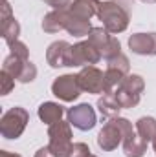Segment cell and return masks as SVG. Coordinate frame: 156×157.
Here are the masks:
<instances>
[{
	"label": "cell",
	"instance_id": "obj_1",
	"mask_svg": "<svg viewBox=\"0 0 156 157\" xmlns=\"http://www.w3.org/2000/svg\"><path fill=\"white\" fill-rule=\"evenodd\" d=\"M97 18L103 22V28L109 33H121L129 26V11L117 2H101L97 9Z\"/></svg>",
	"mask_w": 156,
	"mask_h": 157
},
{
	"label": "cell",
	"instance_id": "obj_2",
	"mask_svg": "<svg viewBox=\"0 0 156 157\" xmlns=\"http://www.w3.org/2000/svg\"><path fill=\"white\" fill-rule=\"evenodd\" d=\"M72 124L68 121H59L48 128V148L53 152L55 157H70L72 154Z\"/></svg>",
	"mask_w": 156,
	"mask_h": 157
},
{
	"label": "cell",
	"instance_id": "obj_3",
	"mask_svg": "<svg viewBox=\"0 0 156 157\" xmlns=\"http://www.w3.org/2000/svg\"><path fill=\"white\" fill-rule=\"evenodd\" d=\"M28 122H30V113L24 108L15 106L7 110L0 119V133L4 139H18L24 133Z\"/></svg>",
	"mask_w": 156,
	"mask_h": 157
},
{
	"label": "cell",
	"instance_id": "obj_4",
	"mask_svg": "<svg viewBox=\"0 0 156 157\" xmlns=\"http://www.w3.org/2000/svg\"><path fill=\"white\" fill-rule=\"evenodd\" d=\"M145 88V80L140 75H127L121 80V84L114 90L117 102L121 104V108H134L140 102L142 91Z\"/></svg>",
	"mask_w": 156,
	"mask_h": 157
},
{
	"label": "cell",
	"instance_id": "obj_5",
	"mask_svg": "<svg viewBox=\"0 0 156 157\" xmlns=\"http://www.w3.org/2000/svg\"><path fill=\"white\" fill-rule=\"evenodd\" d=\"M2 71L9 73L15 80L24 82V84L35 80V77H37V68H35V64L30 62V60H24V59H20V57H17V55H13V53H9V55L4 59Z\"/></svg>",
	"mask_w": 156,
	"mask_h": 157
},
{
	"label": "cell",
	"instance_id": "obj_6",
	"mask_svg": "<svg viewBox=\"0 0 156 157\" xmlns=\"http://www.w3.org/2000/svg\"><path fill=\"white\" fill-rule=\"evenodd\" d=\"M101 60V51L90 42L83 40L70 48V66H94Z\"/></svg>",
	"mask_w": 156,
	"mask_h": 157
},
{
	"label": "cell",
	"instance_id": "obj_7",
	"mask_svg": "<svg viewBox=\"0 0 156 157\" xmlns=\"http://www.w3.org/2000/svg\"><path fill=\"white\" fill-rule=\"evenodd\" d=\"M81 91L83 90L79 86L77 75H70V73L68 75H61V77L55 78L53 84H51V93L57 99L64 101V102H74L81 95Z\"/></svg>",
	"mask_w": 156,
	"mask_h": 157
},
{
	"label": "cell",
	"instance_id": "obj_8",
	"mask_svg": "<svg viewBox=\"0 0 156 157\" xmlns=\"http://www.w3.org/2000/svg\"><path fill=\"white\" fill-rule=\"evenodd\" d=\"M66 117H68V122H70L74 128L81 130V132L92 130V128L96 126V122H97V117H96L94 108H92L90 104H86V102L70 108V110L66 112Z\"/></svg>",
	"mask_w": 156,
	"mask_h": 157
},
{
	"label": "cell",
	"instance_id": "obj_9",
	"mask_svg": "<svg viewBox=\"0 0 156 157\" xmlns=\"http://www.w3.org/2000/svg\"><path fill=\"white\" fill-rule=\"evenodd\" d=\"M77 80L86 93H105V73L96 66H84L77 73Z\"/></svg>",
	"mask_w": 156,
	"mask_h": 157
},
{
	"label": "cell",
	"instance_id": "obj_10",
	"mask_svg": "<svg viewBox=\"0 0 156 157\" xmlns=\"http://www.w3.org/2000/svg\"><path fill=\"white\" fill-rule=\"evenodd\" d=\"M119 143H123V133H121L119 126L116 124V121L110 119V121L101 128V132H99V135H97V146H99L101 150H105V152H112V150L117 148Z\"/></svg>",
	"mask_w": 156,
	"mask_h": 157
},
{
	"label": "cell",
	"instance_id": "obj_11",
	"mask_svg": "<svg viewBox=\"0 0 156 157\" xmlns=\"http://www.w3.org/2000/svg\"><path fill=\"white\" fill-rule=\"evenodd\" d=\"M70 44L66 40H57L48 46L46 49V60L51 68H63L70 66Z\"/></svg>",
	"mask_w": 156,
	"mask_h": 157
},
{
	"label": "cell",
	"instance_id": "obj_12",
	"mask_svg": "<svg viewBox=\"0 0 156 157\" xmlns=\"http://www.w3.org/2000/svg\"><path fill=\"white\" fill-rule=\"evenodd\" d=\"M129 48L136 55H156V33H134L129 39Z\"/></svg>",
	"mask_w": 156,
	"mask_h": 157
},
{
	"label": "cell",
	"instance_id": "obj_13",
	"mask_svg": "<svg viewBox=\"0 0 156 157\" xmlns=\"http://www.w3.org/2000/svg\"><path fill=\"white\" fill-rule=\"evenodd\" d=\"M68 15H70L68 9H53V11H50L42 18V29L46 33H59V31L66 29Z\"/></svg>",
	"mask_w": 156,
	"mask_h": 157
},
{
	"label": "cell",
	"instance_id": "obj_14",
	"mask_svg": "<svg viewBox=\"0 0 156 157\" xmlns=\"http://www.w3.org/2000/svg\"><path fill=\"white\" fill-rule=\"evenodd\" d=\"M97 110H99V113L105 115V117L116 119V117H119V112H121L123 108H121V104L117 102L114 91H105L103 97H99V101H97Z\"/></svg>",
	"mask_w": 156,
	"mask_h": 157
},
{
	"label": "cell",
	"instance_id": "obj_15",
	"mask_svg": "<svg viewBox=\"0 0 156 157\" xmlns=\"http://www.w3.org/2000/svg\"><path fill=\"white\" fill-rule=\"evenodd\" d=\"M63 113H64V108H63L61 104L50 102V101H48V102H42V104L39 106V112H37L39 119L44 122V124H48V126L59 122V121L63 119Z\"/></svg>",
	"mask_w": 156,
	"mask_h": 157
},
{
	"label": "cell",
	"instance_id": "obj_16",
	"mask_svg": "<svg viewBox=\"0 0 156 157\" xmlns=\"http://www.w3.org/2000/svg\"><path fill=\"white\" fill-rule=\"evenodd\" d=\"M99 4H101L99 0H74V4L70 6L68 11L83 20H90L94 15H97Z\"/></svg>",
	"mask_w": 156,
	"mask_h": 157
},
{
	"label": "cell",
	"instance_id": "obj_17",
	"mask_svg": "<svg viewBox=\"0 0 156 157\" xmlns=\"http://www.w3.org/2000/svg\"><path fill=\"white\" fill-rule=\"evenodd\" d=\"M147 144L149 143H145L138 135V132H134L132 135L123 139V152L127 157H143L147 152Z\"/></svg>",
	"mask_w": 156,
	"mask_h": 157
},
{
	"label": "cell",
	"instance_id": "obj_18",
	"mask_svg": "<svg viewBox=\"0 0 156 157\" xmlns=\"http://www.w3.org/2000/svg\"><path fill=\"white\" fill-rule=\"evenodd\" d=\"M70 13V11H68ZM90 29H92V26H90V20H83V18H79L76 15H68V22H66V31L70 33V35H74V37H84V35H88L90 33Z\"/></svg>",
	"mask_w": 156,
	"mask_h": 157
},
{
	"label": "cell",
	"instance_id": "obj_19",
	"mask_svg": "<svg viewBox=\"0 0 156 157\" xmlns=\"http://www.w3.org/2000/svg\"><path fill=\"white\" fill-rule=\"evenodd\" d=\"M136 132L145 143H153L156 137V119L154 117H142L136 122Z\"/></svg>",
	"mask_w": 156,
	"mask_h": 157
},
{
	"label": "cell",
	"instance_id": "obj_20",
	"mask_svg": "<svg viewBox=\"0 0 156 157\" xmlns=\"http://www.w3.org/2000/svg\"><path fill=\"white\" fill-rule=\"evenodd\" d=\"M88 40L101 51V57H103V53L107 51V48H109L112 37L109 35V31L105 28H92L90 33H88Z\"/></svg>",
	"mask_w": 156,
	"mask_h": 157
},
{
	"label": "cell",
	"instance_id": "obj_21",
	"mask_svg": "<svg viewBox=\"0 0 156 157\" xmlns=\"http://www.w3.org/2000/svg\"><path fill=\"white\" fill-rule=\"evenodd\" d=\"M18 35H20V24H18V20L13 17L9 22H6V24L2 26V39L6 40L7 46H9V44H13V42L18 40Z\"/></svg>",
	"mask_w": 156,
	"mask_h": 157
},
{
	"label": "cell",
	"instance_id": "obj_22",
	"mask_svg": "<svg viewBox=\"0 0 156 157\" xmlns=\"http://www.w3.org/2000/svg\"><path fill=\"white\" fill-rule=\"evenodd\" d=\"M107 68H109V70H116V71L123 73V75H129L130 62H129V59L121 53V55H117V57H114V59L107 60Z\"/></svg>",
	"mask_w": 156,
	"mask_h": 157
},
{
	"label": "cell",
	"instance_id": "obj_23",
	"mask_svg": "<svg viewBox=\"0 0 156 157\" xmlns=\"http://www.w3.org/2000/svg\"><path fill=\"white\" fill-rule=\"evenodd\" d=\"M9 49H11V53H13V55L20 57V59H24V60H30V59H28V57H30V49H28V46H26L24 42L17 40V42L9 44Z\"/></svg>",
	"mask_w": 156,
	"mask_h": 157
},
{
	"label": "cell",
	"instance_id": "obj_24",
	"mask_svg": "<svg viewBox=\"0 0 156 157\" xmlns=\"http://www.w3.org/2000/svg\"><path fill=\"white\" fill-rule=\"evenodd\" d=\"M0 82H2L0 95H7V93L15 88V78L11 77L9 73H6V71H0Z\"/></svg>",
	"mask_w": 156,
	"mask_h": 157
},
{
	"label": "cell",
	"instance_id": "obj_25",
	"mask_svg": "<svg viewBox=\"0 0 156 157\" xmlns=\"http://www.w3.org/2000/svg\"><path fill=\"white\" fill-rule=\"evenodd\" d=\"M88 155H90V148H88V144H84V143H74L70 157H88Z\"/></svg>",
	"mask_w": 156,
	"mask_h": 157
},
{
	"label": "cell",
	"instance_id": "obj_26",
	"mask_svg": "<svg viewBox=\"0 0 156 157\" xmlns=\"http://www.w3.org/2000/svg\"><path fill=\"white\" fill-rule=\"evenodd\" d=\"M42 2L53 9H70V6L74 4V0H42Z\"/></svg>",
	"mask_w": 156,
	"mask_h": 157
},
{
	"label": "cell",
	"instance_id": "obj_27",
	"mask_svg": "<svg viewBox=\"0 0 156 157\" xmlns=\"http://www.w3.org/2000/svg\"><path fill=\"white\" fill-rule=\"evenodd\" d=\"M35 157H55V155H53V152L46 146V148H40V150H37V152H35Z\"/></svg>",
	"mask_w": 156,
	"mask_h": 157
},
{
	"label": "cell",
	"instance_id": "obj_28",
	"mask_svg": "<svg viewBox=\"0 0 156 157\" xmlns=\"http://www.w3.org/2000/svg\"><path fill=\"white\" fill-rule=\"evenodd\" d=\"M0 157H22L18 154H11V152H6V150H0Z\"/></svg>",
	"mask_w": 156,
	"mask_h": 157
},
{
	"label": "cell",
	"instance_id": "obj_29",
	"mask_svg": "<svg viewBox=\"0 0 156 157\" xmlns=\"http://www.w3.org/2000/svg\"><path fill=\"white\" fill-rule=\"evenodd\" d=\"M143 4H156V0H142Z\"/></svg>",
	"mask_w": 156,
	"mask_h": 157
},
{
	"label": "cell",
	"instance_id": "obj_30",
	"mask_svg": "<svg viewBox=\"0 0 156 157\" xmlns=\"http://www.w3.org/2000/svg\"><path fill=\"white\" fill-rule=\"evenodd\" d=\"M153 148H154V154H156V137L153 139Z\"/></svg>",
	"mask_w": 156,
	"mask_h": 157
},
{
	"label": "cell",
	"instance_id": "obj_31",
	"mask_svg": "<svg viewBox=\"0 0 156 157\" xmlns=\"http://www.w3.org/2000/svg\"><path fill=\"white\" fill-rule=\"evenodd\" d=\"M88 157H96V155H92V154H90V155H88Z\"/></svg>",
	"mask_w": 156,
	"mask_h": 157
}]
</instances>
